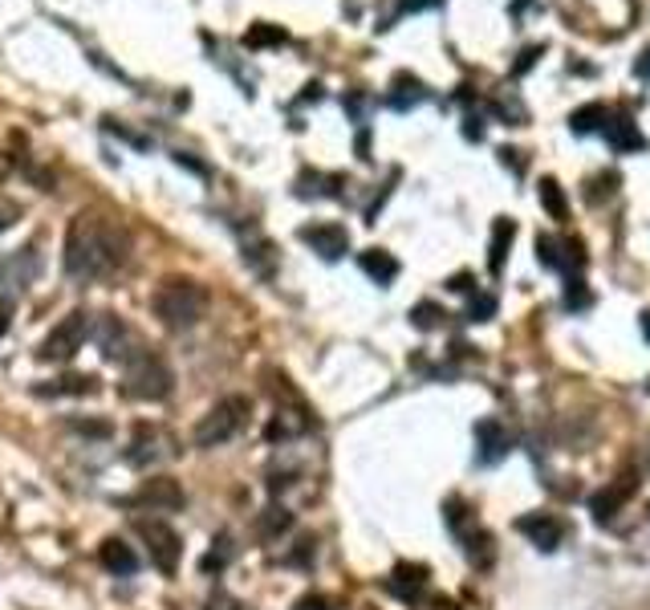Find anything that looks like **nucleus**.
Listing matches in <instances>:
<instances>
[{
  "label": "nucleus",
  "mask_w": 650,
  "mask_h": 610,
  "mask_svg": "<svg viewBox=\"0 0 650 610\" xmlns=\"http://www.w3.org/2000/svg\"><path fill=\"white\" fill-rule=\"evenodd\" d=\"M131 257V236L102 212H78L65 232L62 265L78 281H102L118 273Z\"/></svg>",
  "instance_id": "nucleus-1"
},
{
  "label": "nucleus",
  "mask_w": 650,
  "mask_h": 610,
  "mask_svg": "<svg viewBox=\"0 0 650 610\" xmlns=\"http://www.w3.org/2000/svg\"><path fill=\"white\" fill-rule=\"evenodd\" d=\"M150 310L167 330H192L208 314V289L192 277H167L150 297Z\"/></svg>",
  "instance_id": "nucleus-2"
},
{
  "label": "nucleus",
  "mask_w": 650,
  "mask_h": 610,
  "mask_svg": "<svg viewBox=\"0 0 650 610\" xmlns=\"http://www.w3.org/2000/svg\"><path fill=\"white\" fill-rule=\"evenodd\" d=\"M171 387H175V374L171 366L158 358L155 350H134V358L126 363V379H123V395L126 399H139V403H158L167 399Z\"/></svg>",
  "instance_id": "nucleus-3"
},
{
  "label": "nucleus",
  "mask_w": 650,
  "mask_h": 610,
  "mask_svg": "<svg viewBox=\"0 0 650 610\" xmlns=\"http://www.w3.org/2000/svg\"><path fill=\"white\" fill-rule=\"evenodd\" d=\"M248 416H252V403H248L244 395L220 399V403L211 407L208 416L195 424V432H192L195 448H220V443H228L236 432H244Z\"/></svg>",
  "instance_id": "nucleus-4"
},
{
  "label": "nucleus",
  "mask_w": 650,
  "mask_h": 610,
  "mask_svg": "<svg viewBox=\"0 0 650 610\" xmlns=\"http://www.w3.org/2000/svg\"><path fill=\"white\" fill-rule=\"evenodd\" d=\"M443 513H448V525H451V533L459 537V549L467 554V562H472L475 570H488V566H492L496 546H492V537H488V529L475 521L472 504L459 501V496H451V501L443 504Z\"/></svg>",
  "instance_id": "nucleus-5"
},
{
  "label": "nucleus",
  "mask_w": 650,
  "mask_h": 610,
  "mask_svg": "<svg viewBox=\"0 0 650 610\" xmlns=\"http://www.w3.org/2000/svg\"><path fill=\"white\" fill-rule=\"evenodd\" d=\"M134 533H139L142 541H147V554L150 562H155L163 574H175L179 562H184V541H179V533L171 529L163 517H142V521H134Z\"/></svg>",
  "instance_id": "nucleus-6"
},
{
  "label": "nucleus",
  "mask_w": 650,
  "mask_h": 610,
  "mask_svg": "<svg viewBox=\"0 0 650 610\" xmlns=\"http://www.w3.org/2000/svg\"><path fill=\"white\" fill-rule=\"evenodd\" d=\"M86 334H90L86 314H81V310L65 314V318L41 338V346H37V358H41V363H70L73 354L81 350Z\"/></svg>",
  "instance_id": "nucleus-7"
},
{
  "label": "nucleus",
  "mask_w": 650,
  "mask_h": 610,
  "mask_svg": "<svg viewBox=\"0 0 650 610\" xmlns=\"http://www.w3.org/2000/svg\"><path fill=\"white\" fill-rule=\"evenodd\" d=\"M37 269H41L37 245H25V248H17V253H13L9 261H0V297L13 301V297H17V293L37 277Z\"/></svg>",
  "instance_id": "nucleus-8"
},
{
  "label": "nucleus",
  "mask_w": 650,
  "mask_h": 610,
  "mask_svg": "<svg viewBox=\"0 0 650 610\" xmlns=\"http://www.w3.org/2000/svg\"><path fill=\"white\" fill-rule=\"evenodd\" d=\"M131 504L134 509H155V513H175V509H184V488L171 477H155L131 496Z\"/></svg>",
  "instance_id": "nucleus-9"
},
{
  "label": "nucleus",
  "mask_w": 650,
  "mask_h": 610,
  "mask_svg": "<svg viewBox=\"0 0 650 610\" xmlns=\"http://www.w3.org/2000/svg\"><path fill=\"white\" fill-rule=\"evenodd\" d=\"M98 346H102V354L110 363H131L134 350H139V346H134V334L115 318V314H102V318H98Z\"/></svg>",
  "instance_id": "nucleus-10"
},
{
  "label": "nucleus",
  "mask_w": 650,
  "mask_h": 610,
  "mask_svg": "<svg viewBox=\"0 0 650 610\" xmlns=\"http://www.w3.org/2000/svg\"><path fill=\"white\" fill-rule=\"evenodd\" d=\"M517 533H525L528 546L545 549V554L561 546V537H565L561 521H557L553 513H525V517H517Z\"/></svg>",
  "instance_id": "nucleus-11"
},
{
  "label": "nucleus",
  "mask_w": 650,
  "mask_h": 610,
  "mask_svg": "<svg viewBox=\"0 0 650 610\" xmlns=\"http://www.w3.org/2000/svg\"><path fill=\"white\" fill-rule=\"evenodd\" d=\"M301 240L325 261H338L350 248V236H346L342 224H309V228H301Z\"/></svg>",
  "instance_id": "nucleus-12"
},
{
  "label": "nucleus",
  "mask_w": 650,
  "mask_h": 610,
  "mask_svg": "<svg viewBox=\"0 0 650 610\" xmlns=\"http://www.w3.org/2000/svg\"><path fill=\"white\" fill-rule=\"evenodd\" d=\"M98 562H102L110 574H118V578H131L134 570H139V554H134L123 537H106L102 549H98Z\"/></svg>",
  "instance_id": "nucleus-13"
},
{
  "label": "nucleus",
  "mask_w": 650,
  "mask_h": 610,
  "mask_svg": "<svg viewBox=\"0 0 650 610\" xmlns=\"http://www.w3.org/2000/svg\"><path fill=\"white\" fill-rule=\"evenodd\" d=\"M163 451H167V435L158 432V427L142 424L139 432H134V443H131V451H126V460L142 468V464H155Z\"/></svg>",
  "instance_id": "nucleus-14"
},
{
  "label": "nucleus",
  "mask_w": 650,
  "mask_h": 610,
  "mask_svg": "<svg viewBox=\"0 0 650 610\" xmlns=\"http://www.w3.org/2000/svg\"><path fill=\"white\" fill-rule=\"evenodd\" d=\"M475 443H480V464H496L509 456V432H504L496 419L475 424Z\"/></svg>",
  "instance_id": "nucleus-15"
},
{
  "label": "nucleus",
  "mask_w": 650,
  "mask_h": 610,
  "mask_svg": "<svg viewBox=\"0 0 650 610\" xmlns=\"http://www.w3.org/2000/svg\"><path fill=\"white\" fill-rule=\"evenodd\" d=\"M390 594H398V598L415 602L423 594V586H427V570L415 566V562H398L395 570H390Z\"/></svg>",
  "instance_id": "nucleus-16"
},
{
  "label": "nucleus",
  "mask_w": 650,
  "mask_h": 610,
  "mask_svg": "<svg viewBox=\"0 0 650 610\" xmlns=\"http://www.w3.org/2000/svg\"><path fill=\"white\" fill-rule=\"evenodd\" d=\"M630 493H634V480H630V477H626V485H610V488H602V493L589 496V513H594L602 525H606L610 517H614L618 509H622V501H626Z\"/></svg>",
  "instance_id": "nucleus-17"
},
{
  "label": "nucleus",
  "mask_w": 650,
  "mask_h": 610,
  "mask_svg": "<svg viewBox=\"0 0 650 610\" xmlns=\"http://www.w3.org/2000/svg\"><path fill=\"white\" fill-rule=\"evenodd\" d=\"M512 236H517V224H512L509 216H500V220L492 224V248H488V269H492L496 277H500V273H504V265H509Z\"/></svg>",
  "instance_id": "nucleus-18"
},
{
  "label": "nucleus",
  "mask_w": 650,
  "mask_h": 610,
  "mask_svg": "<svg viewBox=\"0 0 650 610\" xmlns=\"http://www.w3.org/2000/svg\"><path fill=\"white\" fill-rule=\"evenodd\" d=\"M358 265H362V273H370L378 285H390L398 277V261L390 257L387 248H366L358 257Z\"/></svg>",
  "instance_id": "nucleus-19"
},
{
  "label": "nucleus",
  "mask_w": 650,
  "mask_h": 610,
  "mask_svg": "<svg viewBox=\"0 0 650 610\" xmlns=\"http://www.w3.org/2000/svg\"><path fill=\"white\" fill-rule=\"evenodd\" d=\"M94 391H98V379H90V374H65V379L41 382V387H37V395L53 399V395H94Z\"/></svg>",
  "instance_id": "nucleus-20"
},
{
  "label": "nucleus",
  "mask_w": 650,
  "mask_h": 610,
  "mask_svg": "<svg viewBox=\"0 0 650 610\" xmlns=\"http://www.w3.org/2000/svg\"><path fill=\"white\" fill-rule=\"evenodd\" d=\"M541 203H545V212L553 216V220H569V200H565V192L557 187V179H541Z\"/></svg>",
  "instance_id": "nucleus-21"
},
{
  "label": "nucleus",
  "mask_w": 650,
  "mask_h": 610,
  "mask_svg": "<svg viewBox=\"0 0 650 610\" xmlns=\"http://www.w3.org/2000/svg\"><path fill=\"white\" fill-rule=\"evenodd\" d=\"M606 118H610L606 107H581V110H573L569 123H573V131H577V134H589V131H606V126H610Z\"/></svg>",
  "instance_id": "nucleus-22"
},
{
  "label": "nucleus",
  "mask_w": 650,
  "mask_h": 610,
  "mask_svg": "<svg viewBox=\"0 0 650 610\" xmlns=\"http://www.w3.org/2000/svg\"><path fill=\"white\" fill-rule=\"evenodd\" d=\"M606 134H610V142H614L618 150H626V147H642V134L630 126V118H618V123H610V126H606Z\"/></svg>",
  "instance_id": "nucleus-23"
},
{
  "label": "nucleus",
  "mask_w": 650,
  "mask_h": 610,
  "mask_svg": "<svg viewBox=\"0 0 650 610\" xmlns=\"http://www.w3.org/2000/svg\"><path fill=\"white\" fill-rule=\"evenodd\" d=\"M289 525H293V517L285 513V509H269V513L256 521V533H261V537H277V533L289 529Z\"/></svg>",
  "instance_id": "nucleus-24"
},
{
  "label": "nucleus",
  "mask_w": 650,
  "mask_h": 610,
  "mask_svg": "<svg viewBox=\"0 0 650 610\" xmlns=\"http://www.w3.org/2000/svg\"><path fill=\"white\" fill-rule=\"evenodd\" d=\"M411 322H415V330H435L443 322V310L440 305H431V301H419L411 310Z\"/></svg>",
  "instance_id": "nucleus-25"
},
{
  "label": "nucleus",
  "mask_w": 650,
  "mask_h": 610,
  "mask_svg": "<svg viewBox=\"0 0 650 610\" xmlns=\"http://www.w3.org/2000/svg\"><path fill=\"white\" fill-rule=\"evenodd\" d=\"M293 610H334V602L325 598V594H305V598L293 602Z\"/></svg>",
  "instance_id": "nucleus-26"
},
{
  "label": "nucleus",
  "mask_w": 650,
  "mask_h": 610,
  "mask_svg": "<svg viewBox=\"0 0 650 610\" xmlns=\"http://www.w3.org/2000/svg\"><path fill=\"white\" fill-rule=\"evenodd\" d=\"M224 557H232V541H228V537L216 541V554H211L208 562H203V570H220V566H224Z\"/></svg>",
  "instance_id": "nucleus-27"
},
{
  "label": "nucleus",
  "mask_w": 650,
  "mask_h": 610,
  "mask_svg": "<svg viewBox=\"0 0 650 610\" xmlns=\"http://www.w3.org/2000/svg\"><path fill=\"white\" fill-rule=\"evenodd\" d=\"M264 41H285V33L281 29H252V33H248V45H264Z\"/></svg>",
  "instance_id": "nucleus-28"
},
{
  "label": "nucleus",
  "mask_w": 650,
  "mask_h": 610,
  "mask_svg": "<svg viewBox=\"0 0 650 610\" xmlns=\"http://www.w3.org/2000/svg\"><path fill=\"white\" fill-rule=\"evenodd\" d=\"M496 310V301L492 297H472V318L475 322H488V314Z\"/></svg>",
  "instance_id": "nucleus-29"
},
{
  "label": "nucleus",
  "mask_w": 650,
  "mask_h": 610,
  "mask_svg": "<svg viewBox=\"0 0 650 610\" xmlns=\"http://www.w3.org/2000/svg\"><path fill=\"white\" fill-rule=\"evenodd\" d=\"M586 289H581V281H569V293H565V305H569V310H581V305H586Z\"/></svg>",
  "instance_id": "nucleus-30"
},
{
  "label": "nucleus",
  "mask_w": 650,
  "mask_h": 610,
  "mask_svg": "<svg viewBox=\"0 0 650 610\" xmlns=\"http://www.w3.org/2000/svg\"><path fill=\"white\" fill-rule=\"evenodd\" d=\"M448 289H451V293H472V273H456V277L448 281Z\"/></svg>",
  "instance_id": "nucleus-31"
},
{
  "label": "nucleus",
  "mask_w": 650,
  "mask_h": 610,
  "mask_svg": "<svg viewBox=\"0 0 650 610\" xmlns=\"http://www.w3.org/2000/svg\"><path fill=\"white\" fill-rule=\"evenodd\" d=\"M431 4H440V0H403L398 9H403V13H415V9H431Z\"/></svg>",
  "instance_id": "nucleus-32"
},
{
  "label": "nucleus",
  "mask_w": 650,
  "mask_h": 610,
  "mask_svg": "<svg viewBox=\"0 0 650 610\" xmlns=\"http://www.w3.org/2000/svg\"><path fill=\"white\" fill-rule=\"evenodd\" d=\"M634 73H638V78H650V49H646V54H642V62L634 65Z\"/></svg>",
  "instance_id": "nucleus-33"
},
{
  "label": "nucleus",
  "mask_w": 650,
  "mask_h": 610,
  "mask_svg": "<svg viewBox=\"0 0 650 610\" xmlns=\"http://www.w3.org/2000/svg\"><path fill=\"white\" fill-rule=\"evenodd\" d=\"M642 334H646V342H650V314H642Z\"/></svg>",
  "instance_id": "nucleus-34"
}]
</instances>
